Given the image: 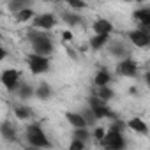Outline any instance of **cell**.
<instances>
[{"label":"cell","mask_w":150,"mask_h":150,"mask_svg":"<svg viewBox=\"0 0 150 150\" xmlns=\"http://www.w3.org/2000/svg\"><path fill=\"white\" fill-rule=\"evenodd\" d=\"M134 20H138L141 25L150 27V9H141V11L134 13Z\"/></svg>","instance_id":"obj_16"},{"label":"cell","mask_w":150,"mask_h":150,"mask_svg":"<svg viewBox=\"0 0 150 150\" xmlns=\"http://www.w3.org/2000/svg\"><path fill=\"white\" fill-rule=\"evenodd\" d=\"M28 67L34 74H41V72H46L48 67H50V60L48 57L44 55H39V53H34L28 57Z\"/></svg>","instance_id":"obj_4"},{"label":"cell","mask_w":150,"mask_h":150,"mask_svg":"<svg viewBox=\"0 0 150 150\" xmlns=\"http://www.w3.org/2000/svg\"><path fill=\"white\" fill-rule=\"evenodd\" d=\"M28 2H30V0H11V2H9V7H11V11L16 13V11L23 9V7H27Z\"/></svg>","instance_id":"obj_21"},{"label":"cell","mask_w":150,"mask_h":150,"mask_svg":"<svg viewBox=\"0 0 150 150\" xmlns=\"http://www.w3.org/2000/svg\"><path fill=\"white\" fill-rule=\"evenodd\" d=\"M6 55H7V51H6V50H4L2 46H0V62H2V60L6 58Z\"/></svg>","instance_id":"obj_32"},{"label":"cell","mask_w":150,"mask_h":150,"mask_svg":"<svg viewBox=\"0 0 150 150\" xmlns=\"http://www.w3.org/2000/svg\"><path fill=\"white\" fill-rule=\"evenodd\" d=\"M110 81H111V74H110V71H108V69H101V71L96 74V78H94V83H96L97 87L108 85Z\"/></svg>","instance_id":"obj_13"},{"label":"cell","mask_w":150,"mask_h":150,"mask_svg":"<svg viewBox=\"0 0 150 150\" xmlns=\"http://www.w3.org/2000/svg\"><path fill=\"white\" fill-rule=\"evenodd\" d=\"M67 4L72 7V9H85L87 4L83 2V0H67Z\"/></svg>","instance_id":"obj_26"},{"label":"cell","mask_w":150,"mask_h":150,"mask_svg":"<svg viewBox=\"0 0 150 150\" xmlns=\"http://www.w3.org/2000/svg\"><path fill=\"white\" fill-rule=\"evenodd\" d=\"M127 2H131V0H127Z\"/></svg>","instance_id":"obj_34"},{"label":"cell","mask_w":150,"mask_h":150,"mask_svg":"<svg viewBox=\"0 0 150 150\" xmlns=\"http://www.w3.org/2000/svg\"><path fill=\"white\" fill-rule=\"evenodd\" d=\"M32 16H34V13H32V9H28V7H23V9L16 11V21H18V23H23V21L30 20Z\"/></svg>","instance_id":"obj_18"},{"label":"cell","mask_w":150,"mask_h":150,"mask_svg":"<svg viewBox=\"0 0 150 150\" xmlns=\"http://www.w3.org/2000/svg\"><path fill=\"white\" fill-rule=\"evenodd\" d=\"M30 42H32V46H34V51L39 53V55L48 57V55L53 51V42H51L50 35H46V34L32 32V34H30Z\"/></svg>","instance_id":"obj_1"},{"label":"cell","mask_w":150,"mask_h":150,"mask_svg":"<svg viewBox=\"0 0 150 150\" xmlns=\"http://www.w3.org/2000/svg\"><path fill=\"white\" fill-rule=\"evenodd\" d=\"M35 96L39 97V99H48L50 96H51V87L48 85V83H41L39 87H37V90H35Z\"/></svg>","instance_id":"obj_17"},{"label":"cell","mask_w":150,"mask_h":150,"mask_svg":"<svg viewBox=\"0 0 150 150\" xmlns=\"http://www.w3.org/2000/svg\"><path fill=\"white\" fill-rule=\"evenodd\" d=\"M0 134L4 136V139H9V141H14L16 139V129L9 122H4L2 125H0Z\"/></svg>","instance_id":"obj_12"},{"label":"cell","mask_w":150,"mask_h":150,"mask_svg":"<svg viewBox=\"0 0 150 150\" xmlns=\"http://www.w3.org/2000/svg\"><path fill=\"white\" fill-rule=\"evenodd\" d=\"M62 39H64V41H72V34H71L69 30H67V32L64 30V32H62Z\"/></svg>","instance_id":"obj_31"},{"label":"cell","mask_w":150,"mask_h":150,"mask_svg":"<svg viewBox=\"0 0 150 150\" xmlns=\"http://www.w3.org/2000/svg\"><path fill=\"white\" fill-rule=\"evenodd\" d=\"M92 28H94L96 34H111L113 25H111L108 20H97V21H94Z\"/></svg>","instance_id":"obj_10"},{"label":"cell","mask_w":150,"mask_h":150,"mask_svg":"<svg viewBox=\"0 0 150 150\" xmlns=\"http://www.w3.org/2000/svg\"><path fill=\"white\" fill-rule=\"evenodd\" d=\"M129 39H131L132 44H136L138 48H145V46L150 44V34H148V32H143L141 28L129 32Z\"/></svg>","instance_id":"obj_7"},{"label":"cell","mask_w":150,"mask_h":150,"mask_svg":"<svg viewBox=\"0 0 150 150\" xmlns=\"http://www.w3.org/2000/svg\"><path fill=\"white\" fill-rule=\"evenodd\" d=\"M90 110L94 113V117L99 120V118H115V115L111 113V110L106 106V101L99 99L97 96L90 97Z\"/></svg>","instance_id":"obj_3"},{"label":"cell","mask_w":150,"mask_h":150,"mask_svg":"<svg viewBox=\"0 0 150 150\" xmlns=\"http://www.w3.org/2000/svg\"><path fill=\"white\" fill-rule=\"evenodd\" d=\"M55 16L53 14H39V16H35V20H34V25L37 27V28H44V30H50V28H53L55 27Z\"/></svg>","instance_id":"obj_9"},{"label":"cell","mask_w":150,"mask_h":150,"mask_svg":"<svg viewBox=\"0 0 150 150\" xmlns=\"http://www.w3.org/2000/svg\"><path fill=\"white\" fill-rule=\"evenodd\" d=\"M127 125H129V129H132V131H136V132H139V134H146V132H148L146 124H145L141 118H138V117L131 118V120L127 122Z\"/></svg>","instance_id":"obj_11"},{"label":"cell","mask_w":150,"mask_h":150,"mask_svg":"<svg viewBox=\"0 0 150 150\" xmlns=\"http://www.w3.org/2000/svg\"><path fill=\"white\" fill-rule=\"evenodd\" d=\"M14 113H16V117H18L20 120H27V118L30 117V110L25 108V106H16V108H14Z\"/></svg>","instance_id":"obj_23"},{"label":"cell","mask_w":150,"mask_h":150,"mask_svg":"<svg viewBox=\"0 0 150 150\" xmlns=\"http://www.w3.org/2000/svg\"><path fill=\"white\" fill-rule=\"evenodd\" d=\"M96 96H97L99 99H103V101H110V99L113 97V90L108 88V85H103V87H99V90H97Z\"/></svg>","instance_id":"obj_19"},{"label":"cell","mask_w":150,"mask_h":150,"mask_svg":"<svg viewBox=\"0 0 150 150\" xmlns=\"http://www.w3.org/2000/svg\"><path fill=\"white\" fill-rule=\"evenodd\" d=\"M0 81L7 90H14L20 85V72L16 69H6L2 72V76H0Z\"/></svg>","instance_id":"obj_5"},{"label":"cell","mask_w":150,"mask_h":150,"mask_svg":"<svg viewBox=\"0 0 150 150\" xmlns=\"http://www.w3.org/2000/svg\"><path fill=\"white\" fill-rule=\"evenodd\" d=\"M103 141H104V146H106V148L118 150V148H122V146H124V138H122V132L113 131V129H110L108 132H104Z\"/></svg>","instance_id":"obj_6"},{"label":"cell","mask_w":150,"mask_h":150,"mask_svg":"<svg viewBox=\"0 0 150 150\" xmlns=\"http://www.w3.org/2000/svg\"><path fill=\"white\" fill-rule=\"evenodd\" d=\"M127 53V50H125V46L122 44V42H115L113 46H111V55H115V57H124Z\"/></svg>","instance_id":"obj_22"},{"label":"cell","mask_w":150,"mask_h":150,"mask_svg":"<svg viewBox=\"0 0 150 150\" xmlns=\"http://www.w3.org/2000/svg\"><path fill=\"white\" fill-rule=\"evenodd\" d=\"M65 118H67V122H69L71 125H74V127H87V122H85L83 115H80V113H67Z\"/></svg>","instance_id":"obj_14"},{"label":"cell","mask_w":150,"mask_h":150,"mask_svg":"<svg viewBox=\"0 0 150 150\" xmlns=\"http://www.w3.org/2000/svg\"><path fill=\"white\" fill-rule=\"evenodd\" d=\"M108 35H110V34H96V37L90 39V46H92L94 50H101V48L108 42Z\"/></svg>","instance_id":"obj_15"},{"label":"cell","mask_w":150,"mask_h":150,"mask_svg":"<svg viewBox=\"0 0 150 150\" xmlns=\"http://www.w3.org/2000/svg\"><path fill=\"white\" fill-rule=\"evenodd\" d=\"M88 132L85 131V127H76V131H74V138L76 139H81V141H87L88 139Z\"/></svg>","instance_id":"obj_24"},{"label":"cell","mask_w":150,"mask_h":150,"mask_svg":"<svg viewBox=\"0 0 150 150\" xmlns=\"http://www.w3.org/2000/svg\"><path fill=\"white\" fill-rule=\"evenodd\" d=\"M136 2H143V0H136Z\"/></svg>","instance_id":"obj_33"},{"label":"cell","mask_w":150,"mask_h":150,"mask_svg":"<svg viewBox=\"0 0 150 150\" xmlns=\"http://www.w3.org/2000/svg\"><path fill=\"white\" fill-rule=\"evenodd\" d=\"M27 139L34 146H50V141H48L44 131L37 124H32V125L27 127Z\"/></svg>","instance_id":"obj_2"},{"label":"cell","mask_w":150,"mask_h":150,"mask_svg":"<svg viewBox=\"0 0 150 150\" xmlns=\"http://www.w3.org/2000/svg\"><path fill=\"white\" fill-rule=\"evenodd\" d=\"M81 115H83V118H85V122H87V124H94V120H97V118L94 117V113H92V110H90V108H88L85 113H81Z\"/></svg>","instance_id":"obj_27"},{"label":"cell","mask_w":150,"mask_h":150,"mask_svg":"<svg viewBox=\"0 0 150 150\" xmlns=\"http://www.w3.org/2000/svg\"><path fill=\"white\" fill-rule=\"evenodd\" d=\"M34 92H32V88L28 87V85H21L20 87V90H18V96L20 97H23V99H27V97H30Z\"/></svg>","instance_id":"obj_25"},{"label":"cell","mask_w":150,"mask_h":150,"mask_svg":"<svg viewBox=\"0 0 150 150\" xmlns=\"http://www.w3.org/2000/svg\"><path fill=\"white\" fill-rule=\"evenodd\" d=\"M69 148H71V150H81V148H85V141H81V139H74V141L71 143Z\"/></svg>","instance_id":"obj_28"},{"label":"cell","mask_w":150,"mask_h":150,"mask_svg":"<svg viewBox=\"0 0 150 150\" xmlns=\"http://www.w3.org/2000/svg\"><path fill=\"white\" fill-rule=\"evenodd\" d=\"M136 71H138L136 62H132L129 58L120 60L118 65H117V72L120 74V76H136Z\"/></svg>","instance_id":"obj_8"},{"label":"cell","mask_w":150,"mask_h":150,"mask_svg":"<svg viewBox=\"0 0 150 150\" xmlns=\"http://www.w3.org/2000/svg\"><path fill=\"white\" fill-rule=\"evenodd\" d=\"M62 18H64V21H65V23H69V25H80V23H81V18H80V14L64 13V14H62Z\"/></svg>","instance_id":"obj_20"},{"label":"cell","mask_w":150,"mask_h":150,"mask_svg":"<svg viewBox=\"0 0 150 150\" xmlns=\"http://www.w3.org/2000/svg\"><path fill=\"white\" fill-rule=\"evenodd\" d=\"M111 129H113V131H118V132H124V124L118 122V120H115V124L111 125Z\"/></svg>","instance_id":"obj_30"},{"label":"cell","mask_w":150,"mask_h":150,"mask_svg":"<svg viewBox=\"0 0 150 150\" xmlns=\"http://www.w3.org/2000/svg\"><path fill=\"white\" fill-rule=\"evenodd\" d=\"M94 136H96V139L103 141V138H104V129H103V127H97V129L94 131Z\"/></svg>","instance_id":"obj_29"}]
</instances>
